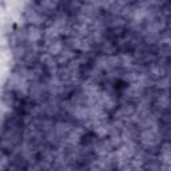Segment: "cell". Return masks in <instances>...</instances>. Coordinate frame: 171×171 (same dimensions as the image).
<instances>
[]
</instances>
